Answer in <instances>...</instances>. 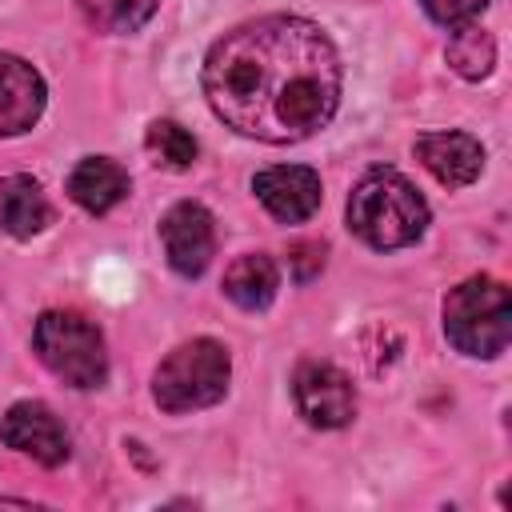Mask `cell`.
<instances>
[{
    "label": "cell",
    "mask_w": 512,
    "mask_h": 512,
    "mask_svg": "<svg viewBox=\"0 0 512 512\" xmlns=\"http://www.w3.org/2000/svg\"><path fill=\"white\" fill-rule=\"evenodd\" d=\"M0 504H16V508H28L32 500H16V496H0Z\"/></svg>",
    "instance_id": "ffe728a7"
},
{
    "label": "cell",
    "mask_w": 512,
    "mask_h": 512,
    "mask_svg": "<svg viewBox=\"0 0 512 512\" xmlns=\"http://www.w3.org/2000/svg\"><path fill=\"white\" fill-rule=\"evenodd\" d=\"M292 400L304 424L312 428H344L356 416L352 380L328 360H304L292 376Z\"/></svg>",
    "instance_id": "8992f818"
},
{
    "label": "cell",
    "mask_w": 512,
    "mask_h": 512,
    "mask_svg": "<svg viewBox=\"0 0 512 512\" xmlns=\"http://www.w3.org/2000/svg\"><path fill=\"white\" fill-rule=\"evenodd\" d=\"M32 348L44 360V368L52 376H60L68 388H100L108 380V348H104V332L72 312V308H48L36 316L32 328Z\"/></svg>",
    "instance_id": "5b68a950"
},
{
    "label": "cell",
    "mask_w": 512,
    "mask_h": 512,
    "mask_svg": "<svg viewBox=\"0 0 512 512\" xmlns=\"http://www.w3.org/2000/svg\"><path fill=\"white\" fill-rule=\"evenodd\" d=\"M324 244L320 240H296L292 248H288V268H292V276L300 280V284H308V280H316L320 276V268H324Z\"/></svg>",
    "instance_id": "d6986e66"
},
{
    "label": "cell",
    "mask_w": 512,
    "mask_h": 512,
    "mask_svg": "<svg viewBox=\"0 0 512 512\" xmlns=\"http://www.w3.org/2000/svg\"><path fill=\"white\" fill-rule=\"evenodd\" d=\"M420 8L440 24V28H460V24H472L480 20V12L488 8V0H420Z\"/></svg>",
    "instance_id": "e0dca14e"
},
{
    "label": "cell",
    "mask_w": 512,
    "mask_h": 512,
    "mask_svg": "<svg viewBox=\"0 0 512 512\" xmlns=\"http://www.w3.org/2000/svg\"><path fill=\"white\" fill-rule=\"evenodd\" d=\"M416 156L444 188H468L484 172V144L468 132H424L416 136Z\"/></svg>",
    "instance_id": "8fae6325"
},
{
    "label": "cell",
    "mask_w": 512,
    "mask_h": 512,
    "mask_svg": "<svg viewBox=\"0 0 512 512\" xmlns=\"http://www.w3.org/2000/svg\"><path fill=\"white\" fill-rule=\"evenodd\" d=\"M252 192L268 208V216H276L280 224H304L320 208V200H324L320 176L308 164L264 168V172L252 176Z\"/></svg>",
    "instance_id": "9c48e42d"
},
{
    "label": "cell",
    "mask_w": 512,
    "mask_h": 512,
    "mask_svg": "<svg viewBox=\"0 0 512 512\" xmlns=\"http://www.w3.org/2000/svg\"><path fill=\"white\" fill-rule=\"evenodd\" d=\"M0 444H8L12 452L32 456L44 468H56L68 460V432L56 420V412L40 400H16L4 416H0Z\"/></svg>",
    "instance_id": "ba28073f"
},
{
    "label": "cell",
    "mask_w": 512,
    "mask_h": 512,
    "mask_svg": "<svg viewBox=\"0 0 512 512\" xmlns=\"http://www.w3.org/2000/svg\"><path fill=\"white\" fill-rule=\"evenodd\" d=\"M144 144L148 152L156 156V164L172 168V172H184L192 160H196V140L188 128H180L176 120H152L148 132H144Z\"/></svg>",
    "instance_id": "2e32d148"
},
{
    "label": "cell",
    "mask_w": 512,
    "mask_h": 512,
    "mask_svg": "<svg viewBox=\"0 0 512 512\" xmlns=\"http://www.w3.org/2000/svg\"><path fill=\"white\" fill-rule=\"evenodd\" d=\"M128 188H132L128 172H124L116 160H108V156H84V160H76V168L68 172V196H72L84 212H92V216L112 212V208L128 196Z\"/></svg>",
    "instance_id": "4fadbf2b"
},
{
    "label": "cell",
    "mask_w": 512,
    "mask_h": 512,
    "mask_svg": "<svg viewBox=\"0 0 512 512\" xmlns=\"http://www.w3.org/2000/svg\"><path fill=\"white\" fill-rule=\"evenodd\" d=\"M444 336L456 352L496 360L512 340V296L496 276H468L444 296Z\"/></svg>",
    "instance_id": "3957f363"
},
{
    "label": "cell",
    "mask_w": 512,
    "mask_h": 512,
    "mask_svg": "<svg viewBox=\"0 0 512 512\" xmlns=\"http://www.w3.org/2000/svg\"><path fill=\"white\" fill-rule=\"evenodd\" d=\"M340 52L304 16H260L224 32L200 68V88L216 120L260 144H300L320 132L340 104Z\"/></svg>",
    "instance_id": "6da1fadb"
},
{
    "label": "cell",
    "mask_w": 512,
    "mask_h": 512,
    "mask_svg": "<svg viewBox=\"0 0 512 512\" xmlns=\"http://www.w3.org/2000/svg\"><path fill=\"white\" fill-rule=\"evenodd\" d=\"M348 228L376 252L408 248L428 228V200L396 168H368L348 196Z\"/></svg>",
    "instance_id": "7a4b0ae2"
},
{
    "label": "cell",
    "mask_w": 512,
    "mask_h": 512,
    "mask_svg": "<svg viewBox=\"0 0 512 512\" xmlns=\"http://www.w3.org/2000/svg\"><path fill=\"white\" fill-rule=\"evenodd\" d=\"M160 8V0H104V16L116 32H136L152 20V12Z\"/></svg>",
    "instance_id": "ac0fdd59"
},
{
    "label": "cell",
    "mask_w": 512,
    "mask_h": 512,
    "mask_svg": "<svg viewBox=\"0 0 512 512\" xmlns=\"http://www.w3.org/2000/svg\"><path fill=\"white\" fill-rule=\"evenodd\" d=\"M276 288H280V268L268 252H248L232 260L224 272V296L244 312L268 308L276 300Z\"/></svg>",
    "instance_id": "5bb4252c"
},
{
    "label": "cell",
    "mask_w": 512,
    "mask_h": 512,
    "mask_svg": "<svg viewBox=\"0 0 512 512\" xmlns=\"http://www.w3.org/2000/svg\"><path fill=\"white\" fill-rule=\"evenodd\" d=\"M44 100H48L44 76L28 60L0 52V136L28 132L40 120Z\"/></svg>",
    "instance_id": "30bf717a"
},
{
    "label": "cell",
    "mask_w": 512,
    "mask_h": 512,
    "mask_svg": "<svg viewBox=\"0 0 512 512\" xmlns=\"http://www.w3.org/2000/svg\"><path fill=\"white\" fill-rule=\"evenodd\" d=\"M160 244L164 256L172 264V272L180 276H200L212 264L216 252V220L204 204L196 200H180L160 216Z\"/></svg>",
    "instance_id": "52a82bcc"
},
{
    "label": "cell",
    "mask_w": 512,
    "mask_h": 512,
    "mask_svg": "<svg viewBox=\"0 0 512 512\" xmlns=\"http://www.w3.org/2000/svg\"><path fill=\"white\" fill-rule=\"evenodd\" d=\"M444 56H448V68H452L456 76H464V80H484V76L492 72V64H496V40H492V32H484V28L472 20V24L452 28Z\"/></svg>",
    "instance_id": "9a60e30c"
},
{
    "label": "cell",
    "mask_w": 512,
    "mask_h": 512,
    "mask_svg": "<svg viewBox=\"0 0 512 512\" xmlns=\"http://www.w3.org/2000/svg\"><path fill=\"white\" fill-rule=\"evenodd\" d=\"M228 380H232L228 348L212 336H196L160 360V368L152 372V396L172 416L200 412L224 400Z\"/></svg>",
    "instance_id": "277c9868"
},
{
    "label": "cell",
    "mask_w": 512,
    "mask_h": 512,
    "mask_svg": "<svg viewBox=\"0 0 512 512\" xmlns=\"http://www.w3.org/2000/svg\"><path fill=\"white\" fill-rule=\"evenodd\" d=\"M52 224V204L36 176L12 172L0 180V228L16 240H32Z\"/></svg>",
    "instance_id": "7c38bea8"
}]
</instances>
